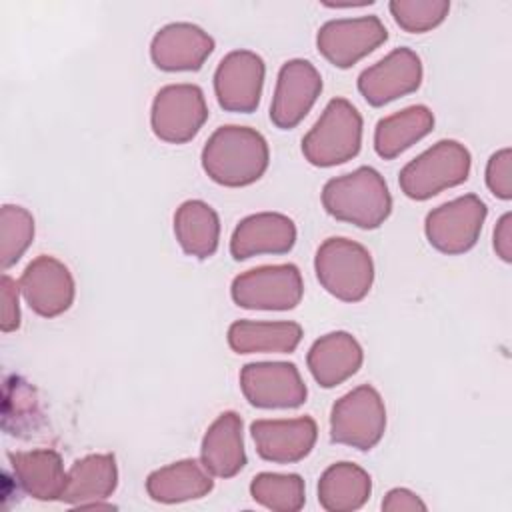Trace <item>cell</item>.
Returning <instances> with one entry per match:
<instances>
[{
	"label": "cell",
	"mask_w": 512,
	"mask_h": 512,
	"mask_svg": "<svg viewBox=\"0 0 512 512\" xmlns=\"http://www.w3.org/2000/svg\"><path fill=\"white\" fill-rule=\"evenodd\" d=\"M388 40L378 16L328 20L318 28L316 48L336 68H350Z\"/></svg>",
	"instance_id": "30bf717a"
},
{
	"label": "cell",
	"mask_w": 512,
	"mask_h": 512,
	"mask_svg": "<svg viewBox=\"0 0 512 512\" xmlns=\"http://www.w3.org/2000/svg\"><path fill=\"white\" fill-rule=\"evenodd\" d=\"M174 236L188 256L206 260L218 250L220 218L204 200H186L174 212Z\"/></svg>",
	"instance_id": "4316f807"
},
{
	"label": "cell",
	"mask_w": 512,
	"mask_h": 512,
	"mask_svg": "<svg viewBox=\"0 0 512 512\" xmlns=\"http://www.w3.org/2000/svg\"><path fill=\"white\" fill-rule=\"evenodd\" d=\"M494 250L504 262H512V214L500 216L494 228Z\"/></svg>",
	"instance_id": "836d02e7"
},
{
	"label": "cell",
	"mask_w": 512,
	"mask_h": 512,
	"mask_svg": "<svg viewBox=\"0 0 512 512\" xmlns=\"http://www.w3.org/2000/svg\"><path fill=\"white\" fill-rule=\"evenodd\" d=\"M34 238L32 214L14 204H4L0 210V262L2 268L14 266Z\"/></svg>",
	"instance_id": "f1b7e54d"
},
{
	"label": "cell",
	"mask_w": 512,
	"mask_h": 512,
	"mask_svg": "<svg viewBox=\"0 0 512 512\" xmlns=\"http://www.w3.org/2000/svg\"><path fill=\"white\" fill-rule=\"evenodd\" d=\"M486 204L476 194H464L430 210L424 220V232L432 248L442 254H464L480 238Z\"/></svg>",
	"instance_id": "9c48e42d"
},
{
	"label": "cell",
	"mask_w": 512,
	"mask_h": 512,
	"mask_svg": "<svg viewBox=\"0 0 512 512\" xmlns=\"http://www.w3.org/2000/svg\"><path fill=\"white\" fill-rule=\"evenodd\" d=\"M362 146V116L346 98H332L302 138L304 158L318 168L352 160Z\"/></svg>",
	"instance_id": "3957f363"
},
{
	"label": "cell",
	"mask_w": 512,
	"mask_h": 512,
	"mask_svg": "<svg viewBox=\"0 0 512 512\" xmlns=\"http://www.w3.org/2000/svg\"><path fill=\"white\" fill-rule=\"evenodd\" d=\"M214 488L212 474L194 458L178 460L148 474L146 492L154 502L178 504L204 498Z\"/></svg>",
	"instance_id": "603a6c76"
},
{
	"label": "cell",
	"mask_w": 512,
	"mask_h": 512,
	"mask_svg": "<svg viewBox=\"0 0 512 512\" xmlns=\"http://www.w3.org/2000/svg\"><path fill=\"white\" fill-rule=\"evenodd\" d=\"M386 430V406L380 392L362 384L338 398L330 412V438L356 450H372Z\"/></svg>",
	"instance_id": "8992f818"
},
{
	"label": "cell",
	"mask_w": 512,
	"mask_h": 512,
	"mask_svg": "<svg viewBox=\"0 0 512 512\" xmlns=\"http://www.w3.org/2000/svg\"><path fill=\"white\" fill-rule=\"evenodd\" d=\"M302 340V326L288 320H236L228 328V346L236 354H290Z\"/></svg>",
	"instance_id": "cb8c5ba5"
},
{
	"label": "cell",
	"mask_w": 512,
	"mask_h": 512,
	"mask_svg": "<svg viewBox=\"0 0 512 512\" xmlns=\"http://www.w3.org/2000/svg\"><path fill=\"white\" fill-rule=\"evenodd\" d=\"M250 434L262 460L274 464H294L312 452L318 426L310 416L288 420H256L250 424Z\"/></svg>",
	"instance_id": "2e32d148"
},
{
	"label": "cell",
	"mask_w": 512,
	"mask_h": 512,
	"mask_svg": "<svg viewBox=\"0 0 512 512\" xmlns=\"http://www.w3.org/2000/svg\"><path fill=\"white\" fill-rule=\"evenodd\" d=\"M434 128V114L424 104L408 106L378 120L374 128V150L380 158L392 160Z\"/></svg>",
	"instance_id": "484cf974"
},
{
	"label": "cell",
	"mask_w": 512,
	"mask_h": 512,
	"mask_svg": "<svg viewBox=\"0 0 512 512\" xmlns=\"http://www.w3.org/2000/svg\"><path fill=\"white\" fill-rule=\"evenodd\" d=\"M116 486L118 466L114 454H88L70 466L60 500L72 506L98 508L102 500L112 496Z\"/></svg>",
	"instance_id": "ffe728a7"
},
{
	"label": "cell",
	"mask_w": 512,
	"mask_h": 512,
	"mask_svg": "<svg viewBox=\"0 0 512 512\" xmlns=\"http://www.w3.org/2000/svg\"><path fill=\"white\" fill-rule=\"evenodd\" d=\"M322 206L336 220L374 230L390 216L392 196L376 168L360 166L324 184Z\"/></svg>",
	"instance_id": "7a4b0ae2"
},
{
	"label": "cell",
	"mask_w": 512,
	"mask_h": 512,
	"mask_svg": "<svg viewBox=\"0 0 512 512\" xmlns=\"http://www.w3.org/2000/svg\"><path fill=\"white\" fill-rule=\"evenodd\" d=\"M244 398L264 410L298 408L306 402V384L292 362H250L240 370Z\"/></svg>",
	"instance_id": "8fae6325"
},
{
	"label": "cell",
	"mask_w": 512,
	"mask_h": 512,
	"mask_svg": "<svg viewBox=\"0 0 512 512\" xmlns=\"http://www.w3.org/2000/svg\"><path fill=\"white\" fill-rule=\"evenodd\" d=\"M208 120V106L200 86L168 84L152 100L150 126L156 138L168 144L190 142Z\"/></svg>",
	"instance_id": "ba28073f"
},
{
	"label": "cell",
	"mask_w": 512,
	"mask_h": 512,
	"mask_svg": "<svg viewBox=\"0 0 512 512\" xmlns=\"http://www.w3.org/2000/svg\"><path fill=\"white\" fill-rule=\"evenodd\" d=\"M18 290L20 286L8 276H2V332H12L20 326V306H18Z\"/></svg>",
	"instance_id": "1f68e13d"
},
{
	"label": "cell",
	"mask_w": 512,
	"mask_h": 512,
	"mask_svg": "<svg viewBox=\"0 0 512 512\" xmlns=\"http://www.w3.org/2000/svg\"><path fill=\"white\" fill-rule=\"evenodd\" d=\"M322 76L308 60L294 58L282 64L270 104V120L280 130L296 128L316 104Z\"/></svg>",
	"instance_id": "5bb4252c"
},
{
	"label": "cell",
	"mask_w": 512,
	"mask_h": 512,
	"mask_svg": "<svg viewBox=\"0 0 512 512\" xmlns=\"http://www.w3.org/2000/svg\"><path fill=\"white\" fill-rule=\"evenodd\" d=\"M382 510L402 512V510H426V504L408 488H392L382 500Z\"/></svg>",
	"instance_id": "d6a6232c"
},
{
	"label": "cell",
	"mask_w": 512,
	"mask_h": 512,
	"mask_svg": "<svg viewBox=\"0 0 512 512\" xmlns=\"http://www.w3.org/2000/svg\"><path fill=\"white\" fill-rule=\"evenodd\" d=\"M230 296L246 310H292L304 296V282L296 264H268L238 274Z\"/></svg>",
	"instance_id": "52a82bcc"
},
{
	"label": "cell",
	"mask_w": 512,
	"mask_h": 512,
	"mask_svg": "<svg viewBox=\"0 0 512 512\" xmlns=\"http://www.w3.org/2000/svg\"><path fill=\"white\" fill-rule=\"evenodd\" d=\"M18 286L30 310L44 318L64 314L72 306L76 294L68 266L48 254L34 258L24 268Z\"/></svg>",
	"instance_id": "9a60e30c"
},
{
	"label": "cell",
	"mask_w": 512,
	"mask_h": 512,
	"mask_svg": "<svg viewBox=\"0 0 512 512\" xmlns=\"http://www.w3.org/2000/svg\"><path fill=\"white\" fill-rule=\"evenodd\" d=\"M212 52L214 38L190 22L166 24L150 42L152 62L166 72L200 70Z\"/></svg>",
	"instance_id": "e0dca14e"
},
{
	"label": "cell",
	"mask_w": 512,
	"mask_h": 512,
	"mask_svg": "<svg viewBox=\"0 0 512 512\" xmlns=\"http://www.w3.org/2000/svg\"><path fill=\"white\" fill-rule=\"evenodd\" d=\"M388 10L394 22L412 34L428 32L444 22L450 12L448 0H392Z\"/></svg>",
	"instance_id": "f546056e"
},
{
	"label": "cell",
	"mask_w": 512,
	"mask_h": 512,
	"mask_svg": "<svg viewBox=\"0 0 512 512\" xmlns=\"http://www.w3.org/2000/svg\"><path fill=\"white\" fill-rule=\"evenodd\" d=\"M8 462L20 488L36 500H60L66 476L62 458L50 448L8 452Z\"/></svg>",
	"instance_id": "7402d4cb"
},
{
	"label": "cell",
	"mask_w": 512,
	"mask_h": 512,
	"mask_svg": "<svg viewBox=\"0 0 512 512\" xmlns=\"http://www.w3.org/2000/svg\"><path fill=\"white\" fill-rule=\"evenodd\" d=\"M296 244V224L278 212H258L242 218L230 238L234 260L260 254H286Z\"/></svg>",
	"instance_id": "ac0fdd59"
},
{
	"label": "cell",
	"mask_w": 512,
	"mask_h": 512,
	"mask_svg": "<svg viewBox=\"0 0 512 512\" xmlns=\"http://www.w3.org/2000/svg\"><path fill=\"white\" fill-rule=\"evenodd\" d=\"M250 494L274 512H298L306 502L304 480L298 474L260 472L250 482Z\"/></svg>",
	"instance_id": "83f0119b"
},
{
	"label": "cell",
	"mask_w": 512,
	"mask_h": 512,
	"mask_svg": "<svg viewBox=\"0 0 512 512\" xmlns=\"http://www.w3.org/2000/svg\"><path fill=\"white\" fill-rule=\"evenodd\" d=\"M510 166H512V150L510 148H502V150L494 152L486 164V186L500 200L512 198Z\"/></svg>",
	"instance_id": "4dcf8cb0"
},
{
	"label": "cell",
	"mask_w": 512,
	"mask_h": 512,
	"mask_svg": "<svg viewBox=\"0 0 512 512\" xmlns=\"http://www.w3.org/2000/svg\"><path fill=\"white\" fill-rule=\"evenodd\" d=\"M364 362L360 342L344 330L320 336L306 354V364L312 378L322 388H334L352 378Z\"/></svg>",
	"instance_id": "d6986e66"
},
{
	"label": "cell",
	"mask_w": 512,
	"mask_h": 512,
	"mask_svg": "<svg viewBox=\"0 0 512 512\" xmlns=\"http://www.w3.org/2000/svg\"><path fill=\"white\" fill-rule=\"evenodd\" d=\"M472 156L458 140H440L410 160L398 174L402 192L412 200H428L468 180Z\"/></svg>",
	"instance_id": "5b68a950"
},
{
	"label": "cell",
	"mask_w": 512,
	"mask_h": 512,
	"mask_svg": "<svg viewBox=\"0 0 512 512\" xmlns=\"http://www.w3.org/2000/svg\"><path fill=\"white\" fill-rule=\"evenodd\" d=\"M266 66L252 50L228 52L214 72V94L226 112L250 114L258 108Z\"/></svg>",
	"instance_id": "4fadbf2b"
},
{
	"label": "cell",
	"mask_w": 512,
	"mask_h": 512,
	"mask_svg": "<svg viewBox=\"0 0 512 512\" xmlns=\"http://www.w3.org/2000/svg\"><path fill=\"white\" fill-rule=\"evenodd\" d=\"M422 74L420 56L412 48L400 46L362 70L358 92L370 106L378 108L416 92L422 84Z\"/></svg>",
	"instance_id": "7c38bea8"
},
{
	"label": "cell",
	"mask_w": 512,
	"mask_h": 512,
	"mask_svg": "<svg viewBox=\"0 0 512 512\" xmlns=\"http://www.w3.org/2000/svg\"><path fill=\"white\" fill-rule=\"evenodd\" d=\"M314 270L322 288L342 302H360L374 282L370 252L362 244L340 236L318 246Z\"/></svg>",
	"instance_id": "277c9868"
},
{
	"label": "cell",
	"mask_w": 512,
	"mask_h": 512,
	"mask_svg": "<svg viewBox=\"0 0 512 512\" xmlns=\"http://www.w3.org/2000/svg\"><path fill=\"white\" fill-rule=\"evenodd\" d=\"M200 160L210 180L220 186L240 188L264 176L270 164V150L258 130L226 124L210 134Z\"/></svg>",
	"instance_id": "6da1fadb"
},
{
	"label": "cell",
	"mask_w": 512,
	"mask_h": 512,
	"mask_svg": "<svg viewBox=\"0 0 512 512\" xmlns=\"http://www.w3.org/2000/svg\"><path fill=\"white\" fill-rule=\"evenodd\" d=\"M200 462L216 478H232L246 466L242 418L222 412L206 430L200 446Z\"/></svg>",
	"instance_id": "44dd1931"
},
{
	"label": "cell",
	"mask_w": 512,
	"mask_h": 512,
	"mask_svg": "<svg viewBox=\"0 0 512 512\" xmlns=\"http://www.w3.org/2000/svg\"><path fill=\"white\" fill-rule=\"evenodd\" d=\"M372 492L370 474L352 462L328 466L318 480V502L328 512H352L362 508Z\"/></svg>",
	"instance_id": "d4e9b609"
}]
</instances>
